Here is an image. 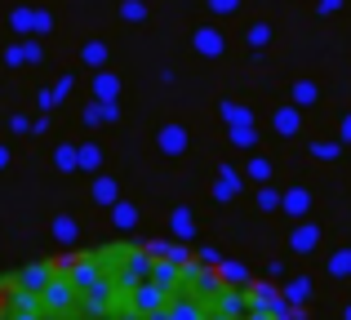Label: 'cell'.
Wrapping results in <instances>:
<instances>
[{
    "label": "cell",
    "mask_w": 351,
    "mask_h": 320,
    "mask_svg": "<svg viewBox=\"0 0 351 320\" xmlns=\"http://www.w3.org/2000/svg\"><path fill=\"white\" fill-rule=\"evenodd\" d=\"M0 320H307L280 280L169 236H103L0 267Z\"/></svg>",
    "instance_id": "obj_1"
}]
</instances>
